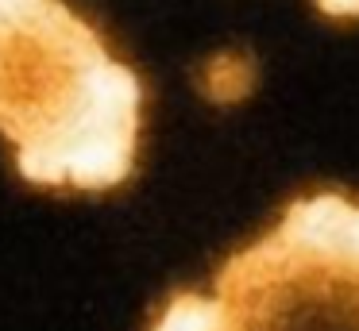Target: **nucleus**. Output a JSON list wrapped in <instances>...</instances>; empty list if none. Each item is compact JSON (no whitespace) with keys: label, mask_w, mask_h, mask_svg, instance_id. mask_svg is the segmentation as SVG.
<instances>
[{"label":"nucleus","mask_w":359,"mask_h":331,"mask_svg":"<svg viewBox=\"0 0 359 331\" xmlns=\"http://www.w3.org/2000/svg\"><path fill=\"white\" fill-rule=\"evenodd\" d=\"M143 85L66 0H0V135L24 181L116 189L140 150Z\"/></svg>","instance_id":"f257e3e1"},{"label":"nucleus","mask_w":359,"mask_h":331,"mask_svg":"<svg viewBox=\"0 0 359 331\" xmlns=\"http://www.w3.org/2000/svg\"><path fill=\"white\" fill-rule=\"evenodd\" d=\"M151 331H359V200L313 192L217 269L174 293Z\"/></svg>","instance_id":"f03ea898"},{"label":"nucleus","mask_w":359,"mask_h":331,"mask_svg":"<svg viewBox=\"0 0 359 331\" xmlns=\"http://www.w3.org/2000/svg\"><path fill=\"white\" fill-rule=\"evenodd\" d=\"M325 15H359V0H317Z\"/></svg>","instance_id":"7ed1b4c3"}]
</instances>
